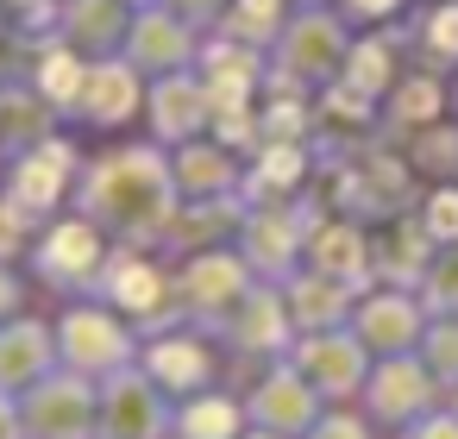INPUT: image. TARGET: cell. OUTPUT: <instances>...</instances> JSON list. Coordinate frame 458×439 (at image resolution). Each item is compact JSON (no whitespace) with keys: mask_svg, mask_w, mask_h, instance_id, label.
<instances>
[{"mask_svg":"<svg viewBox=\"0 0 458 439\" xmlns=\"http://www.w3.org/2000/svg\"><path fill=\"white\" fill-rule=\"evenodd\" d=\"M245 295H251V289H245V264L226 257V251H201V257L182 270V308H189V314L226 320Z\"/></svg>","mask_w":458,"mask_h":439,"instance_id":"30bf717a","label":"cell"},{"mask_svg":"<svg viewBox=\"0 0 458 439\" xmlns=\"http://www.w3.org/2000/svg\"><path fill=\"white\" fill-rule=\"evenodd\" d=\"M38 82L51 89V101H76V89H82V70H76V57H64V51H57V57L38 70Z\"/></svg>","mask_w":458,"mask_h":439,"instance_id":"83f0119b","label":"cell"},{"mask_svg":"<svg viewBox=\"0 0 458 439\" xmlns=\"http://www.w3.org/2000/svg\"><path fill=\"white\" fill-rule=\"evenodd\" d=\"M145 376H151L164 395H201V383L214 376V358H208V345H201V339L176 333V339L145 345Z\"/></svg>","mask_w":458,"mask_h":439,"instance_id":"7c38bea8","label":"cell"},{"mask_svg":"<svg viewBox=\"0 0 458 439\" xmlns=\"http://www.w3.org/2000/svg\"><path fill=\"white\" fill-rule=\"evenodd\" d=\"M233 26H239L245 38H264V32L276 26V0H239V7H233Z\"/></svg>","mask_w":458,"mask_h":439,"instance_id":"f1b7e54d","label":"cell"},{"mask_svg":"<svg viewBox=\"0 0 458 439\" xmlns=\"http://www.w3.org/2000/svg\"><path fill=\"white\" fill-rule=\"evenodd\" d=\"M245 439H283V433H264V426H251V433H245Z\"/></svg>","mask_w":458,"mask_h":439,"instance_id":"f35d334b","label":"cell"},{"mask_svg":"<svg viewBox=\"0 0 458 439\" xmlns=\"http://www.w3.org/2000/svg\"><path fill=\"white\" fill-rule=\"evenodd\" d=\"M139 63H157V70L182 63V32H176L170 20H151V26H139Z\"/></svg>","mask_w":458,"mask_h":439,"instance_id":"484cf974","label":"cell"},{"mask_svg":"<svg viewBox=\"0 0 458 439\" xmlns=\"http://www.w3.org/2000/svg\"><path fill=\"white\" fill-rule=\"evenodd\" d=\"M402 439H458V414H420L414 426H402Z\"/></svg>","mask_w":458,"mask_h":439,"instance_id":"d6a6232c","label":"cell"},{"mask_svg":"<svg viewBox=\"0 0 458 439\" xmlns=\"http://www.w3.org/2000/svg\"><path fill=\"white\" fill-rule=\"evenodd\" d=\"M352 333L364 339V351L370 358H395V351H408V345H420V333H427V320H420V308H414V295H402V289H389V295H370L358 314H352Z\"/></svg>","mask_w":458,"mask_h":439,"instance_id":"9c48e42d","label":"cell"},{"mask_svg":"<svg viewBox=\"0 0 458 439\" xmlns=\"http://www.w3.org/2000/svg\"><path fill=\"white\" fill-rule=\"evenodd\" d=\"M289 364L314 383V395H320V401H345V395H358V389H364V376H370V351H364V339H358V333H345V326L308 333V339L295 345V358H289Z\"/></svg>","mask_w":458,"mask_h":439,"instance_id":"5b68a950","label":"cell"},{"mask_svg":"<svg viewBox=\"0 0 458 439\" xmlns=\"http://www.w3.org/2000/svg\"><path fill=\"white\" fill-rule=\"evenodd\" d=\"M395 0H352V13H389Z\"/></svg>","mask_w":458,"mask_h":439,"instance_id":"8d00e7d4","label":"cell"},{"mask_svg":"<svg viewBox=\"0 0 458 439\" xmlns=\"http://www.w3.org/2000/svg\"><path fill=\"white\" fill-rule=\"evenodd\" d=\"M57 333L38 320H0V389L26 395L32 383H45L57 370Z\"/></svg>","mask_w":458,"mask_h":439,"instance_id":"ba28073f","label":"cell"},{"mask_svg":"<svg viewBox=\"0 0 458 439\" xmlns=\"http://www.w3.org/2000/svg\"><path fill=\"white\" fill-rule=\"evenodd\" d=\"M38 126H45V107L32 95H0V145H45Z\"/></svg>","mask_w":458,"mask_h":439,"instance_id":"603a6c76","label":"cell"},{"mask_svg":"<svg viewBox=\"0 0 458 439\" xmlns=\"http://www.w3.org/2000/svg\"><path fill=\"white\" fill-rule=\"evenodd\" d=\"M289 308H283V295H245L233 314H226V339L239 345V351H251V358H270V351H283L289 345Z\"/></svg>","mask_w":458,"mask_h":439,"instance_id":"4fadbf2b","label":"cell"},{"mask_svg":"<svg viewBox=\"0 0 458 439\" xmlns=\"http://www.w3.org/2000/svg\"><path fill=\"white\" fill-rule=\"evenodd\" d=\"M64 170H70V151L64 145H45V151H32L26 157V170H20V207H51L57 195H64Z\"/></svg>","mask_w":458,"mask_h":439,"instance_id":"d6986e66","label":"cell"},{"mask_svg":"<svg viewBox=\"0 0 458 439\" xmlns=\"http://www.w3.org/2000/svg\"><path fill=\"white\" fill-rule=\"evenodd\" d=\"M82 89H89V114H95V120H126V114L139 107V101H132V76H126V70H95Z\"/></svg>","mask_w":458,"mask_h":439,"instance_id":"44dd1931","label":"cell"},{"mask_svg":"<svg viewBox=\"0 0 458 439\" xmlns=\"http://www.w3.org/2000/svg\"><path fill=\"white\" fill-rule=\"evenodd\" d=\"M308 264H314L320 276H333V283H364L370 245H364V232H352V226H320V232L308 239Z\"/></svg>","mask_w":458,"mask_h":439,"instance_id":"e0dca14e","label":"cell"},{"mask_svg":"<svg viewBox=\"0 0 458 439\" xmlns=\"http://www.w3.org/2000/svg\"><path fill=\"white\" fill-rule=\"evenodd\" d=\"M433 239H445V245H458V189H439L433 201H427V220H420Z\"/></svg>","mask_w":458,"mask_h":439,"instance_id":"4316f807","label":"cell"},{"mask_svg":"<svg viewBox=\"0 0 458 439\" xmlns=\"http://www.w3.org/2000/svg\"><path fill=\"white\" fill-rule=\"evenodd\" d=\"M170 420L176 408L145 370H120L101 383V439H164Z\"/></svg>","mask_w":458,"mask_h":439,"instance_id":"8992f818","label":"cell"},{"mask_svg":"<svg viewBox=\"0 0 458 439\" xmlns=\"http://www.w3.org/2000/svg\"><path fill=\"white\" fill-rule=\"evenodd\" d=\"M107 295H114V308H120V314L170 320V283H164L151 264H139V257H120V264L107 270Z\"/></svg>","mask_w":458,"mask_h":439,"instance_id":"9a60e30c","label":"cell"},{"mask_svg":"<svg viewBox=\"0 0 458 439\" xmlns=\"http://www.w3.org/2000/svg\"><path fill=\"white\" fill-rule=\"evenodd\" d=\"M283 308H289V320L301 326V333H327V326H345V314H352V283H333V276H320V270H308L289 295H283Z\"/></svg>","mask_w":458,"mask_h":439,"instance_id":"5bb4252c","label":"cell"},{"mask_svg":"<svg viewBox=\"0 0 458 439\" xmlns=\"http://www.w3.org/2000/svg\"><path fill=\"white\" fill-rule=\"evenodd\" d=\"M420 358H427V370H433L445 389L458 383V314L427 320V333H420Z\"/></svg>","mask_w":458,"mask_h":439,"instance_id":"ffe728a7","label":"cell"},{"mask_svg":"<svg viewBox=\"0 0 458 439\" xmlns=\"http://www.w3.org/2000/svg\"><path fill=\"white\" fill-rule=\"evenodd\" d=\"M201 95H208V89H189V82L157 89V132H164V139H182V132L201 120Z\"/></svg>","mask_w":458,"mask_h":439,"instance_id":"7402d4cb","label":"cell"},{"mask_svg":"<svg viewBox=\"0 0 458 439\" xmlns=\"http://www.w3.org/2000/svg\"><path fill=\"white\" fill-rule=\"evenodd\" d=\"M26 245V207L13 201V207H0V257H13Z\"/></svg>","mask_w":458,"mask_h":439,"instance_id":"836d02e7","label":"cell"},{"mask_svg":"<svg viewBox=\"0 0 458 439\" xmlns=\"http://www.w3.org/2000/svg\"><path fill=\"white\" fill-rule=\"evenodd\" d=\"M57 358H64V370H76L89 383H107L120 370H132V333L107 308H76L57 326Z\"/></svg>","mask_w":458,"mask_h":439,"instance_id":"3957f363","label":"cell"},{"mask_svg":"<svg viewBox=\"0 0 458 439\" xmlns=\"http://www.w3.org/2000/svg\"><path fill=\"white\" fill-rule=\"evenodd\" d=\"M226 176H233V164L220 151H189L182 157V182L195 189V201H214V189H226Z\"/></svg>","mask_w":458,"mask_h":439,"instance_id":"cb8c5ba5","label":"cell"},{"mask_svg":"<svg viewBox=\"0 0 458 439\" xmlns=\"http://www.w3.org/2000/svg\"><path fill=\"white\" fill-rule=\"evenodd\" d=\"M364 408H370L383 426H414L420 414L439 408V376H433L427 358H414V351L377 358L370 376H364Z\"/></svg>","mask_w":458,"mask_h":439,"instance_id":"277c9868","label":"cell"},{"mask_svg":"<svg viewBox=\"0 0 458 439\" xmlns=\"http://www.w3.org/2000/svg\"><path fill=\"white\" fill-rule=\"evenodd\" d=\"M89 220L95 226H120V232L164 226L170 220V176H164V164L145 157V151L107 157L89 176Z\"/></svg>","mask_w":458,"mask_h":439,"instance_id":"6da1fadb","label":"cell"},{"mask_svg":"<svg viewBox=\"0 0 458 439\" xmlns=\"http://www.w3.org/2000/svg\"><path fill=\"white\" fill-rule=\"evenodd\" d=\"M395 114H402V120H433V114H439V89H433V82H408L402 101H395Z\"/></svg>","mask_w":458,"mask_h":439,"instance_id":"f546056e","label":"cell"},{"mask_svg":"<svg viewBox=\"0 0 458 439\" xmlns=\"http://www.w3.org/2000/svg\"><path fill=\"white\" fill-rule=\"evenodd\" d=\"M0 439H26V414H20V395L0 389Z\"/></svg>","mask_w":458,"mask_h":439,"instance_id":"e575fe53","label":"cell"},{"mask_svg":"<svg viewBox=\"0 0 458 439\" xmlns=\"http://www.w3.org/2000/svg\"><path fill=\"white\" fill-rule=\"evenodd\" d=\"M301 439H370V426H364L358 414H320Z\"/></svg>","mask_w":458,"mask_h":439,"instance_id":"4dcf8cb0","label":"cell"},{"mask_svg":"<svg viewBox=\"0 0 458 439\" xmlns=\"http://www.w3.org/2000/svg\"><path fill=\"white\" fill-rule=\"evenodd\" d=\"M26 439H101V383L76 370H51L20 395Z\"/></svg>","mask_w":458,"mask_h":439,"instance_id":"7a4b0ae2","label":"cell"},{"mask_svg":"<svg viewBox=\"0 0 458 439\" xmlns=\"http://www.w3.org/2000/svg\"><path fill=\"white\" fill-rule=\"evenodd\" d=\"M245 401H233V395H189L182 408H176V420H170V433L176 439H245Z\"/></svg>","mask_w":458,"mask_h":439,"instance_id":"2e32d148","label":"cell"},{"mask_svg":"<svg viewBox=\"0 0 458 439\" xmlns=\"http://www.w3.org/2000/svg\"><path fill=\"white\" fill-rule=\"evenodd\" d=\"M245 251H251V264H258V270H289V264H295V251H301V232H295V220H289V214H264V220H251V226H245Z\"/></svg>","mask_w":458,"mask_h":439,"instance_id":"ac0fdd59","label":"cell"},{"mask_svg":"<svg viewBox=\"0 0 458 439\" xmlns=\"http://www.w3.org/2000/svg\"><path fill=\"white\" fill-rule=\"evenodd\" d=\"M427 38H433L439 57H458V7H439V13L427 20Z\"/></svg>","mask_w":458,"mask_h":439,"instance_id":"1f68e13d","label":"cell"},{"mask_svg":"<svg viewBox=\"0 0 458 439\" xmlns=\"http://www.w3.org/2000/svg\"><path fill=\"white\" fill-rule=\"evenodd\" d=\"M420 289H427V301H433L439 314H458V245H445V257L427 264Z\"/></svg>","mask_w":458,"mask_h":439,"instance_id":"d4e9b609","label":"cell"},{"mask_svg":"<svg viewBox=\"0 0 458 439\" xmlns=\"http://www.w3.org/2000/svg\"><path fill=\"white\" fill-rule=\"evenodd\" d=\"M245 414H251V426H264V433L301 439V433H308L327 408H320L314 383H308L295 364H276V370H264V383L245 395Z\"/></svg>","mask_w":458,"mask_h":439,"instance_id":"52a82bcc","label":"cell"},{"mask_svg":"<svg viewBox=\"0 0 458 439\" xmlns=\"http://www.w3.org/2000/svg\"><path fill=\"white\" fill-rule=\"evenodd\" d=\"M13 308H20V283L0 270V320H13Z\"/></svg>","mask_w":458,"mask_h":439,"instance_id":"d590c367","label":"cell"},{"mask_svg":"<svg viewBox=\"0 0 458 439\" xmlns=\"http://www.w3.org/2000/svg\"><path fill=\"white\" fill-rule=\"evenodd\" d=\"M452 414H458V383H452Z\"/></svg>","mask_w":458,"mask_h":439,"instance_id":"ab89813d","label":"cell"},{"mask_svg":"<svg viewBox=\"0 0 458 439\" xmlns=\"http://www.w3.org/2000/svg\"><path fill=\"white\" fill-rule=\"evenodd\" d=\"M38 270H45L51 283H64V289L95 283V270H101V226H95V220L57 226V232L45 239V251H38Z\"/></svg>","mask_w":458,"mask_h":439,"instance_id":"8fae6325","label":"cell"},{"mask_svg":"<svg viewBox=\"0 0 458 439\" xmlns=\"http://www.w3.org/2000/svg\"><path fill=\"white\" fill-rule=\"evenodd\" d=\"M182 13H214V0H182Z\"/></svg>","mask_w":458,"mask_h":439,"instance_id":"74e56055","label":"cell"}]
</instances>
